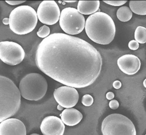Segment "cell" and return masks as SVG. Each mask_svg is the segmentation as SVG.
<instances>
[{
	"instance_id": "484cf974",
	"label": "cell",
	"mask_w": 146,
	"mask_h": 135,
	"mask_svg": "<svg viewBox=\"0 0 146 135\" xmlns=\"http://www.w3.org/2000/svg\"><path fill=\"white\" fill-rule=\"evenodd\" d=\"M106 97L108 100H112L114 97V94L113 92L109 91L108 92L106 95Z\"/></svg>"
},
{
	"instance_id": "52a82bcc",
	"label": "cell",
	"mask_w": 146,
	"mask_h": 135,
	"mask_svg": "<svg viewBox=\"0 0 146 135\" xmlns=\"http://www.w3.org/2000/svg\"><path fill=\"white\" fill-rule=\"evenodd\" d=\"M85 22L84 15L75 8H65L61 11L60 26L68 35H75L81 33L85 27Z\"/></svg>"
},
{
	"instance_id": "5bb4252c",
	"label": "cell",
	"mask_w": 146,
	"mask_h": 135,
	"mask_svg": "<svg viewBox=\"0 0 146 135\" xmlns=\"http://www.w3.org/2000/svg\"><path fill=\"white\" fill-rule=\"evenodd\" d=\"M63 123L68 126H74L81 122L83 118L82 113L75 108L65 109L60 114Z\"/></svg>"
},
{
	"instance_id": "8992f818",
	"label": "cell",
	"mask_w": 146,
	"mask_h": 135,
	"mask_svg": "<svg viewBox=\"0 0 146 135\" xmlns=\"http://www.w3.org/2000/svg\"><path fill=\"white\" fill-rule=\"evenodd\" d=\"M101 131L103 135H136L135 127L131 120L117 113L108 115L103 120Z\"/></svg>"
},
{
	"instance_id": "83f0119b",
	"label": "cell",
	"mask_w": 146,
	"mask_h": 135,
	"mask_svg": "<svg viewBox=\"0 0 146 135\" xmlns=\"http://www.w3.org/2000/svg\"><path fill=\"white\" fill-rule=\"evenodd\" d=\"M63 107H61L60 105H59L58 106V109L59 110H61L63 109Z\"/></svg>"
},
{
	"instance_id": "8fae6325",
	"label": "cell",
	"mask_w": 146,
	"mask_h": 135,
	"mask_svg": "<svg viewBox=\"0 0 146 135\" xmlns=\"http://www.w3.org/2000/svg\"><path fill=\"white\" fill-rule=\"evenodd\" d=\"M40 128L43 135H63L65 126L61 119L52 115L43 119Z\"/></svg>"
},
{
	"instance_id": "e0dca14e",
	"label": "cell",
	"mask_w": 146,
	"mask_h": 135,
	"mask_svg": "<svg viewBox=\"0 0 146 135\" xmlns=\"http://www.w3.org/2000/svg\"><path fill=\"white\" fill-rule=\"evenodd\" d=\"M132 12L130 8L126 6H123L119 8L117 12L118 19L122 22H127L132 17Z\"/></svg>"
},
{
	"instance_id": "44dd1931",
	"label": "cell",
	"mask_w": 146,
	"mask_h": 135,
	"mask_svg": "<svg viewBox=\"0 0 146 135\" xmlns=\"http://www.w3.org/2000/svg\"><path fill=\"white\" fill-rule=\"evenodd\" d=\"M104 2L107 4H109L111 6H115V7H119V6H122L123 4H125L127 1H104Z\"/></svg>"
},
{
	"instance_id": "4fadbf2b",
	"label": "cell",
	"mask_w": 146,
	"mask_h": 135,
	"mask_svg": "<svg viewBox=\"0 0 146 135\" xmlns=\"http://www.w3.org/2000/svg\"><path fill=\"white\" fill-rule=\"evenodd\" d=\"M25 125L20 120L8 118L0 123V135H26Z\"/></svg>"
},
{
	"instance_id": "9c48e42d",
	"label": "cell",
	"mask_w": 146,
	"mask_h": 135,
	"mask_svg": "<svg viewBox=\"0 0 146 135\" xmlns=\"http://www.w3.org/2000/svg\"><path fill=\"white\" fill-rule=\"evenodd\" d=\"M39 21L42 24L52 25L60 20V9L57 3L54 1H44L42 2L37 10Z\"/></svg>"
},
{
	"instance_id": "d4e9b609",
	"label": "cell",
	"mask_w": 146,
	"mask_h": 135,
	"mask_svg": "<svg viewBox=\"0 0 146 135\" xmlns=\"http://www.w3.org/2000/svg\"><path fill=\"white\" fill-rule=\"evenodd\" d=\"M113 86L116 89H118L122 86V83L119 80H115L113 83Z\"/></svg>"
},
{
	"instance_id": "ba28073f",
	"label": "cell",
	"mask_w": 146,
	"mask_h": 135,
	"mask_svg": "<svg viewBox=\"0 0 146 135\" xmlns=\"http://www.w3.org/2000/svg\"><path fill=\"white\" fill-rule=\"evenodd\" d=\"M25 51L21 45L12 41L0 42V59L4 63L14 66L22 62Z\"/></svg>"
},
{
	"instance_id": "4dcf8cb0",
	"label": "cell",
	"mask_w": 146,
	"mask_h": 135,
	"mask_svg": "<svg viewBox=\"0 0 146 135\" xmlns=\"http://www.w3.org/2000/svg\"><path fill=\"white\" fill-rule=\"evenodd\" d=\"M30 135H40V134H37V133H33V134H31Z\"/></svg>"
},
{
	"instance_id": "603a6c76",
	"label": "cell",
	"mask_w": 146,
	"mask_h": 135,
	"mask_svg": "<svg viewBox=\"0 0 146 135\" xmlns=\"http://www.w3.org/2000/svg\"><path fill=\"white\" fill-rule=\"evenodd\" d=\"M109 106L112 109H116L119 107V103L117 100H112L109 102Z\"/></svg>"
},
{
	"instance_id": "ac0fdd59",
	"label": "cell",
	"mask_w": 146,
	"mask_h": 135,
	"mask_svg": "<svg viewBox=\"0 0 146 135\" xmlns=\"http://www.w3.org/2000/svg\"><path fill=\"white\" fill-rule=\"evenodd\" d=\"M134 37L136 41L140 44L146 43V28L141 26H137L135 30Z\"/></svg>"
},
{
	"instance_id": "cb8c5ba5",
	"label": "cell",
	"mask_w": 146,
	"mask_h": 135,
	"mask_svg": "<svg viewBox=\"0 0 146 135\" xmlns=\"http://www.w3.org/2000/svg\"><path fill=\"white\" fill-rule=\"evenodd\" d=\"M26 1H6L5 2L11 5H17L19 4H21L25 2Z\"/></svg>"
},
{
	"instance_id": "7402d4cb",
	"label": "cell",
	"mask_w": 146,
	"mask_h": 135,
	"mask_svg": "<svg viewBox=\"0 0 146 135\" xmlns=\"http://www.w3.org/2000/svg\"><path fill=\"white\" fill-rule=\"evenodd\" d=\"M128 47L131 50H135L139 47V43L136 40H132L130 41L128 44Z\"/></svg>"
},
{
	"instance_id": "4316f807",
	"label": "cell",
	"mask_w": 146,
	"mask_h": 135,
	"mask_svg": "<svg viewBox=\"0 0 146 135\" xmlns=\"http://www.w3.org/2000/svg\"><path fill=\"white\" fill-rule=\"evenodd\" d=\"M2 22L5 25H9V18H5L3 19L2 20Z\"/></svg>"
},
{
	"instance_id": "277c9868",
	"label": "cell",
	"mask_w": 146,
	"mask_h": 135,
	"mask_svg": "<svg viewBox=\"0 0 146 135\" xmlns=\"http://www.w3.org/2000/svg\"><path fill=\"white\" fill-rule=\"evenodd\" d=\"M9 19L10 29L19 35L31 32L35 28L38 22L36 11L28 5L15 8L11 12Z\"/></svg>"
},
{
	"instance_id": "6da1fadb",
	"label": "cell",
	"mask_w": 146,
	"mask_h": 135,
	"mask_svg": "<svg viewBox=\"0 0 146 135\" xmlns=\"http://www.w3.org/2000/svg\"><path fill=\"white\" fill-rule=\"evenodd\" d=\"M35 62L43 73L75 88H85L94 83L102 65L101 54L92 44L63 33H52L40 42Z\"/></svg>"
},
{
	"instance_id": "1f68e13d",
	"label": "cell",
	"mask_w": 146,
	"mask_h": 135,
	"mask_svg": "<svg viewBox=\"0 0 146 135\" xmlns=\"http://www.w3.org/2000/svg\"></svg>"
},
{
	"instance_id": "ffe728a7",
	"label": "cell",
	"mask_w": 146,
	"mask_h": 135,
	"mask_svg": "<svg viewBox=\"0 0 146 135\" xmlns=\"http://www.w3.org/2000/svg\"><path fill=\"white\" fill-rule=\"evenodd\" d=\"M94 100L93 97L91 95L87 94L82 97V103L83 105L85 107H90L93 104Z\"/></svg>"
},
{
	"instance_id": "d6986e66",
	"label": "cell",
	"mask_w": 146,
	"mask_h": 135,
	"mask_svg": "<svg viewBox=\"0 0 146 135\" xmlns=\"http://www.w3.org/2000/svg\"><path fill=\"white\" fill-rule=\"evenodd\" d=\"M50 29L48 26L44 25L40 27L37 32V35L41 38H45L49 36Z\"/></svg>"
},
{
	"instance_id": "5b68a950",
	"label": "cell",
	"mask_w": 146,
	"mask_h": 135,
	"mask_svg": "<svg viewBox=\"0 0 146 135\" xmlns=\"http://www.w3.org/2000/svg\"><path fill=\"white\" fill-rule=\"evenodd\" d=\"M19 89L21 95L25 99L29 101H39L46 93L47 82L46 78L40 73H29L20 81Z\"/></svg>"
},
{
	"instance_id": "f1b7e54d",
	"label": "cell",
	"mask_w": 146,
	"mask_h": 135,
	"mask_svg": "<svg viewBox=\"0 0 146 135\" xmlns=\"http://www.w3.org/2000/svg\"><path fill=\"white\" fill-rule=\"evenodd\" d=\"M143 85L145 88H146V79H144L143 82Z\"/></svg>"
},
{
	"instance_id": "f546056e",
	"label": "cell",
	"mask_w": 146,
	"mask_h": 135,
	"mask_svg": "<svg viewBox=\"0 0 146 135\" xmlns=\"http://www.w3.org/2000/svg\"><path fill=\"white\" fill-rule=\"evenodd\" d=\"M65 2H67V3H74V2H76V1H64Z\"/></svg>"
},
{
	"instance_id": "30bf717a",
	"label": "cell",
	"mask_w": 146,
	"mask_h": 135,
	"mask_svg": "<svg viewBox=\"0 0 146 135\" xmlns=\"http://www.w3.org/2000/svg\"><path fill=\"white\" fill-rule=\"evenodd\" d=\"M54 99L59 105L65 108H72L75 107L79 100V94L75 88L62 86L54 90Z\"/></svg>"
},
{
	"instance_id": "9a60e30c",
	"label": "cell",
	"mask_w": 146,
	"mask_h": 135,
	"mask_svg": "<svg viewBox=\"0 0 146 135\" xmlns=\"http://www.w3.org/2000/svg\"><path fill=\"white\" fill-rule=\"evenodd\" d=\"M100 7L99 1H80L78 2L77 9L82 15H89L96 13Z\"/></svg>"
},
{
	"instance_id": "7a4b0ae2",
	"label": "cell",
	"mask_w": 146,
	"mask_h": 135,
	"mask_svg": "<svg viewBox=\"0 0 146 135\" xmlns=\"http://www.w3.org/2000/svg\"><path fill=\"white\" fill-rule=\"evenodd\" d=\"M85 30L90 40L98 44L107 45L113 40L116 26L111 17L98 12L90 15L85 22Z\"/></svg>"
},
{
	"instance_id": "7c38bea8",
	"label": "cell",
	"mask_w": 146,
	"mask_h": 135,
	"mask_svg": "<svg viewBox=\"0 0 146 135\" xmlns=\"http://www.w3.org/2000/svg\"><path fill=\"white\" fill-rule=\"evenodd\" d=\"M117 64L120 70L125 74L134 75L141 68V62L138 57L133 54H125L119 57Z\"/></svg>"
},
{
	"instance_id": "2e32d148",
	"label": "cell",
	"mask_w": 146,
	"mask_h": 135,
	"mask_svg": "<svg viewBox=\"0 0 146 135\" xmlns=\"http://www.w3.org/2000/svg\"><path fill=\"white\" fill-rule=\"evenodd\" d=\"M131 10L138 15H146V1H130Z\"/></svg>"
},
{
	"instance_id": "3957f363",
	"label": "cell",
	"mask_w": 146,
	"mask_h": 135,
	"mask_svg": "<svg viewBox=\"0 0 146 135\" xmlns=\"http://www.w3.org/2000/svg\"><path fill=\"white\" fill-rule=\"evenodd\" d=\"M21 94L14 82L0 76V122L9 118L20 109Z\"/></svg>"
}]
</instances>
